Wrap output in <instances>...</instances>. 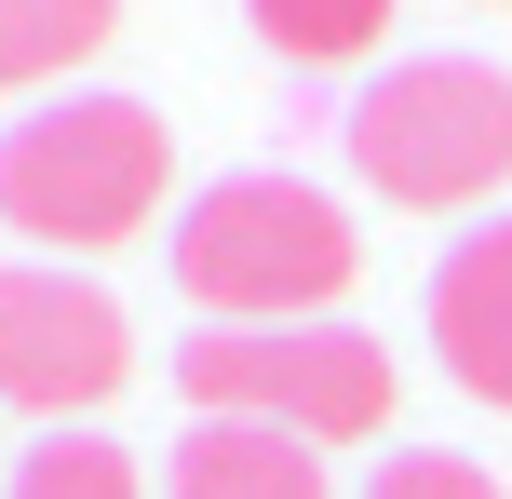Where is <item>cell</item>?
Instances as JSON below:
<instances>
[{"label": "cell", "instance_id": "2", "mask_svg": "<svg viewBox=\"0 0 512 499\" xmlns=\"http://www.w3.org/2000/svg\"><path fill=\"white\" fill-rule=\"evenodd\" d=\"M162 176H176L162 108H135V95H54V108H27V122L0 135V230L95 257V243H135L162 216Z\"/></svg>", "mask_w": 512, "mask_h": 499}, {"label": "cell", "instance_id": "10", "mask_svg": "<svg viewBox=\"0 0 512 499\" xmlns=\"http://www.w3.org/2000/svg\"><path fill=\"white\" fill-rule=\"evenodd\" d=\"M0 499H135V459L108 446V432H54V446L14 459V486Z\"/></svg>", "mask_w": 512, "mask_h": 499}, {"label": "cell", "instance_id": "11", "mask_svg": "<svg viewBox=\"0 0 512 499\" xmlns=\"http://www.w3.org/2000/svg\"><path fill=\"white\" fill-rule=\"evenodd\" d=\"M364 499H499L486 459H459V446H405V459H378V486Z\"/></svg>", "mask_w": 512, "mask_h": 499}, {"label": "cell", "instance_id": "3", "mask_svg": "<svg viewBox=\"0 0 512 499\" xmlns=\"http://www.w3.org/2000/svg\"><path fill=\"white\" fill-rule=\"evenodd\" d=\"M337 135H351V176L378 203L459 216L486 189H512V68H486V54H405L391 81L351 95Z\"/></svg>", "mask_w": 512, "mask_h": 499}, {"label": "cell", "instance_id": "5", "mask_svg": "<svg viewBox=\"0 0 512 499\" xmlns=\"http://www.w3.org/2000/svg\"><path fill=\"white\" fill-rule=\"evenodd\" d=\"M135 378V324L108 284H68V270H0V405L27 419H81Z\"/></svg>", "mask_w": 512, "mask_h": 499}, {"label": "cell", "instance_id": "6", "mask_svg": "<svg viewBox=\"0 0 512 499\" xmlns=\"http://www.w3.org/2000/svg\"><path fill=\"white\" fill-rule=\"evenodd\" d=\"M432 351L472 405L512 419V216L499 230H459V257L432 270Z\"/></svg>", "mask_w": 512, "mask_h": 499}, {"label": "cell", "instance_id": "1", "mask_svg": "<svg viewBox=\"0 0 512 499\" xmlns=\"http://www.w3.org/2000/svg\"><path fill=\"white\" fill-rule=\"evenodd\" d=\"M351 270H364V243L310 176H216L176 216V284L216 324H310L351 297Z\"/></svg>", "mask_w": 512, "mask_h": 499}, {"label": "cell", "instance_id": "8", "mask_svg": "<svg viewBox=\"0 0 512 499\" xmlns=\"http://www.w3.org/2000/svg\"><path fill=\"white\" fill-rule=\"evenodd\" d=\"M108 27H122V0H0V95H27V81L81 68Z\"/></svg>", "mask_w": 512, "mask_h": 499}, {"label": "cell", "instance_id": "9", "mask_svg": "<svg viewBox=\"0 0 512 499\" xmlns=\"http://www.w3.org/2000/svg\"><path fill=\"white\" fill-rule=\"evenodd\" d=\"M243 14H256V41H270L283 68H351L391 27V0H243Z\"/></svg>", "mask_w": 512, "mask_h": 499}, {"label": "cell", "instance_id": "4", "mask_svg": "<svg viewBox=\"0 0 512 499\" xmlns=\"http://www.w3.org/2000/svg\"><path fill=\"white\" fill-rule=\"evenodd\" d=\"M176 392L203 419H270L297 446H364V432H391L405 378H391V338H364V324H216V338L176 351Z\"/></svg>", "mask_w": 512, "mask_h": 499}, {"label": "cell", "instance_id": "7", "mask_svg": "<svg viewBox=\"0 0 512 499\" xmlns=\"http://www.w3.org/2000/svg\"><path fill=\"white\" fill-rule=\"evenodd\" d=\"M176 499H337L324 486V446H297V432L270 419H203L176 446Z\"/></svg>", "mask_w": 512, "mask_h": 499}]
</instances>
